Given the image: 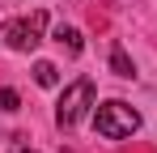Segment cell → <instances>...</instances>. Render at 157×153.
<instances>
[{"instance_id": "6da1fadb", "label": "cell", "mask_w": 157, "mask_h": 153, "mask_svg": "<svg viewBox=\"0 0 157 153\" xmlns=\"http://www.w3.org/2000/svg\"><path fill=\"white\" fill-rule=\"evenodd\" d=\"M94 128H98V136H106V140H123V136H132L140 128V115L132 111L128 102H102L94 111Z\"/></svg>"}, {"instance_id": "8992f818", "label": "cell", "mask_w": 157, "mask_h": 153, "mask_svg": "<svg viewBox=\"0 0 157 153\" xmlns=\"http://www.w3.org/2000/svg\"><path fill=\"white\" fill-rule=\"evenodd\" d=\"M110 68H115L119 76H132V60H128V51H123V47L110 51Z\"/></svg>"}, {"instance_id": "277c9868", "label": "cell", "mask_w": 157, "mask_h": 153, "mask_svg": "<svg viewBox=\"0 0 157 153\" xmlns=\"http://www.w3.org/2000/svg\"><path fill=\"white\" fill-rule=\"evenodd\" d=\"M55 43L68 51V55H81V47H85V38H81V30H72V26H59L55 30Z\"/></svg>"}, {"instance_id": "52a82bcc", "label": "cell", "mask_w": 157, "mask_h": 153, "mask_svg": "<svg viewBox=\"0 0 157 153\" xmlns=\"http://www.w3.org/2000/svg\"><path fill=\"white\" fill-rule=\"evenodd\" d=\"M0 111H17V94L13 89H0Z\"/></svg>"}, {"instance_id": "7a4b0ae2", "label": "cell", "mask_w": 157, "mask_h": 153, "mask_svg": "<svg viewBox=\"0 0 157 153\" xmlns=\"http://www.w3.org/2000/svg\"><path fill=\"white\" fill-rule=\"evenodd\" d=\"M89 106H94V81L81 76V81H72V85L64 89V98H59V106H55V124L59 128L81 124V115H85Z\"/></svg>"}, {"instance_id": "3957f363", "label": "cell", "mask_w": 157, "mask_h": 153, "mask_svg": "<svg viewBox=\"0 0 157 153\" xmlns=\"http://www.w3.org/2000/svg\"><path fill=\"white\" fill-rule=\"evenodd\" d=\"M43 30H47V13L43 9H34L30 17H17V22L4 26V43L13 51H34L43 43Z\"/></svg>"}, {"instance_id": "5b68a950", "label": "cell", "mask_w": 157, "mask_h": 153, "mask_svg": "<svg viewBox=\"0 0 157 153\" xmlns=\"http://www.w3.org/2000/svg\"><path fill=\"white\" fill-rule=\"evenodd\" d=\"M34 81H38V85H55V81H59V73H55V64H47V60H38V64H34Z\"/></svg>"}]
</instances>
